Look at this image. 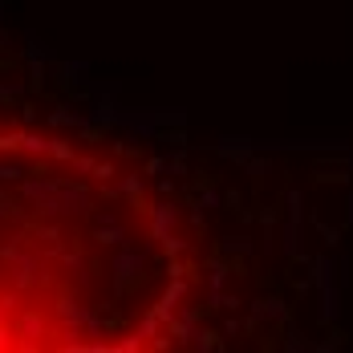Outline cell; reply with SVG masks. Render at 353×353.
I'll return each mask as SVG.
<instances>
[{
    "label": "cell",
    "mask_w": 353,
    "mask_h": 353,
    "mask_svg": "<svg viewBox=\"0 0 353 353\" xmlns=\"http://www.w3.org/2000/svg\"><path fill=\"white\" fill-rule=\"evenodd\" d=\"M0 134V350L301 345L350 187L333 155L199 142L130 110Z\"/></svg>",
    "instance_id": "1"
}]
</instances>
